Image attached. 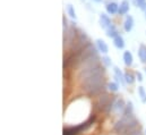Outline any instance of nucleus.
I'll return each instance as SVG.
<instances>
[{"mask_svg":"<svg viewBox=\"0 0 146 135\" xmlns=\"http://www.w3.org/2000/svg\"><path fill=\"white\" fill-rule=\"evenodd\" d=\"M145 135H146V130H145Z\"/></svg>","mask_w":146,"mask_h":135,"instance_id":"393cba45","label":"nucleus"},{"mask_svg":"<svg viewBox=\"0 0 146 135\" xmlns=\"http://www.w3.org/2000/svg\"><path fill=\"white\" fill-rule=\"evenodd\" d=\"M134 27V18L131 16H127L126 19H125V23H123V29L126 32H130Z\"/></svg>","mask_w":146,"mask_h":135,"instance_id":"1a4fd4ad","label":"nucleus"},{"mask_svg":"<svg viewBox=\"0 0 146 135\" xmlns=\"http://www.w3.org/2000/svg\"><path fill=\"white\" fill-rule=\"evenodd\" d=\"M67 13H68V15L72 18H76V13H75V9H74V7L72 5H68L67 6Z\"/></svg>","mask_w":146,"mask_h":135,"instance_id":"f3484780","label":"nucleus"},{"mask_svg":"<svg viewBox=\"0 0 146 135\" xmlns=\"http://www.w3.org/2000/svg\"><path fill=\"white\" fill-rule=\"evenodd\" d=\"M136 78L138 80V82H143V75L141 72H137L136 73Z\"/></svg>","mask_w":146,"mask_h":135,"instance_id":"6ab92c4d","label":"nucleus"},{"mask_svg":"<svg viewBox=\"0 0 146 135\" xmlns=\"http://www.w3.org/2000/svg\"><path fill=\"white\" fill-rule=\"evenodd\" d=\"M128 11H129V2H128L127 0H123V1L120 3V6H119L118 14L122 16V15H126Z\"/></svg>","mask_w":146,"mask_h":135,"instance_id":"9d476101","label":"nucleus"},{"mask_svg":"<svg viewBox=\"0 0 146 135\" xmlns=\"http://www.w3.org/2000/svg\"><path fill=\"white\" fill-rule=\"evenodd\" d=\"M95 1H96V2H101L102 0H95Z\"/></svg>","mask_w":146,"mask_h":135,"instance_id":"5701e85b","label":"nucleus"},{"mask_svg":"<svg viewBox=\"0 0 146 135\" xmlns=\"http://www.w3.org/2000/svg\"><path fill=\"white\" fill-rule=\"evenodd\" d=\"M125 80H126V83H127V84H134L137 78H136L131 73H126V74H125Z\"/></svg>","mask_w":146,"mask_h":135,"instance_id":"2eb2a0df","label":"nucleus"},{"mask_svg":"<svg viewBox=\"0 0 146 135\" xmlns=\"http://www.w3.org/2000/svg\"><path fill=\"white\" fill-rule=\"evenodd\" d=\"M107 31V35L109 36V37H112V39H114L115 36H118L119 34H118V31L115 30V27L113 26V25H111L108 30H106Z\"/></svg>","mask_w":146,"mask_h":135,"instance_id":"ddd939ff","label":"nucleus"},{"mask_svg":"<svg viewBox=\"0 0 146 135\" xmlns=\"http://www.w3.org/2000/svg\"><path fill=\"white\" fill-rule=\"evenodd\" d=\"M125 135H143V133H142L139 130H136V131H134V132H130V133L125 134Z\"/></svg>","mask_w":146,"mask_h":135,"instance_id":"aec40b11","label":"nucleus"},{"mask_svg":"<svg viewBox=\"0 0 146 135\" xmlns=\"http://www.w3.org/2000/svg\"><path fill=\"white\" fill-rule=\"evenodd\" d=\"M113 73H114V78L117 82H119L121 85L126 84V80H125V74L119 69L118 67L113 68Z\"/></svg>","mask_w":146,"mask_h":135,"instance_id":"39448f33","label":"nucleus"},{"mask_svg":"<svg viewBox=\"0 0 146 135\" xmlns=\"http://www.w3.org/2000/svg\"><path fill=\"white\" fill-rule=\"evenodd\" d=\"M138 119L134 115V106L133 102L128 101L126 104V109L122 112L120 119L114 124V131L115 133L120 135L128 134L130 132H134L136 130H139Z\"/></svg>","mask_w":146,"mask_h":135,"instance_id":"f03ea898","label":"nucleus"},{"mask_svg":"<svg viewBox=\"0 0 146 135\" xmlns=\"http://www.w3.org/2000/svg\"><path fill=\"white\" fill-rule=\"evenodd\" d=\"M100 25H101V27L104 29V30H108L110 26L112 25L111 19L109 18L108 15H106V14H101V15H100Z\"/></svg>","mask_w":146,"mask_h":135,"instance_id":"20e7f679","label":"nucleus"},{"mask_svg":"<svg viewBox=\"0 0 146 135\" xmlns=\"http://www.w3.org/2000/svg\"><path fill=\"white\" fill-rule=\"evenodd\" d=\"M144 72H145V73H146V67H145V68H144Z\"/></svg>","mask_w":146,"mask_h":135,"instance_id":"b1692460","label":"nucleus"},{"mask_svg":"<svg viewBox=\"0 0 146 135\" xmlns=\"http://www.w3.org/2000/svg\"><path fill=\"white\" fill-rule=\"evenodd\" d=\"M102 64L106 66V67H110L111 66V59H110L109 57H107V56H104V57H102Z\"/></svg>","mask_w":146,"mask_h":135,"instance_id":"a211bd4d","label":"nucleus"},{"mask_svg":"<svg viewBox=\"0 0 146 135\" xmlns=\"http://www.w3.org/2000/svg\"><path fill=\"white\" fill-rule=\"evenodd\" d=\"M113 44H114V47L117 49H123L125 48V40H123V37L120 36V35L115 36L113 39Z\"/></svg>","mask_w":146,"mask_h":135,"instance_id":"9b49d317","label":"nucleus"},{"mask_svg":"<svg viewBox=\"0 0 146 135\" xmlns=\"http://www.w3.org/2000/svg\"><path fill=\"white\" fill-rule=\"evenodd\" d=\"M126 104L127 103L123 101V99L117 98V99H114L113 101L111 102L110 107L108 108V111H111L113 114H120V115H122V112L126 109Z\"/></svg>","mask_w":146,"mask_h":135,"instance_id":"7ed1b4c3","label":"nucleus"},{"mask_svg":"<svg viewBox=\"0 0 146 135\" xmlns=\"http://www.w3.org/2000/svg\"><path fill=\"white\" fill-rule=\"evenodd\" d=\"M145 1L146 0H135V3H136V6H137V7H139V6H141L142 3H144Z\"/></svg>","mask_w":146,"mask_h":135,"instance_id":"4be33fe9","label":"nucleus"},{"mask_svg":"<svg viewBox=\"0 0 146 135\" xmlns=\"http://www.w3.org/2000/svg\"><path fill=\"white\" fill-rule=\"evenodd\" d=\"M104 68L99 64L80 68L79 78L84 89L91 94H98L104 88Z\"/></svg>","mask_w":146,"mask_h":135,"instance_id":"f257e3e1","label":"nucleus"},{"mask_svg":"<svg viewBox=\"0 0 146 135\" xmlns=\"http://www.w3.org/2000/svg\"><path fill=\"white\" fill-rule=\"evenodd\" d=\"M138 97L143 103H146V91L143 86H138Z\"/></svg>","mask_w":146,"mask_h":135,"instance_id":"4468645a","label":"nucleus"},{"mask_svg":"<svg viewBox=\"0 0 146 135\" xmlns=\"http://www.w3.org/2000/svg\"><path fill=\"white\" fill-rule=\"evenodd\" d=\"M138 57H139V60L146 64V45L144 44H141L139 45V49H138Z\"/></svg>","mask_w":146,"mask_h":135,"instance_id":"f8f14e48","label":"nucleus"},{"mask_svg":"<svg viewBox=\"0 0 146 135\" xmlns=\"http://www.w3.org/2000/svg\"><path fill=\"white\" fill-rule=\"evenodd\" d=\"M96 48H98V50H99L100 52H102V53H104V55L109 52L108 44H107L102 39H98V40H96Z\"/></svg>","mask_w":146,"mask_h":135,"instance_id":"423d86ee","label":"nucleus"},{"mask_svg":"<svg viewBox=\"0 0 146 135\" xmlns=\"http://www.w3.org/2000/svg\"><path fill=\"white\" fill-rule=\"evenodd\" d=\"M106 8H107L108 14H110V15H115L118 13V10H119V5L117 2H114V1H112V2H109L106 6Z\"/></svg>","mask_w":146,"mask_h":135,"instance_id":"0eeeda50","label":"nucleus"},{"mask_svg":"<svg viewBox=\"0 0 146 135\" xmlns=\"http://www.w3.org/2000/svg\"><path fill=\"white\" fill-rule=\"evenodd\" d=\"M139 8H141V9L144 11V14H145V17H146V1L144 2V3H142V5L139 6Z\"/></svg>","mask_w":146,"mask_h":135,"instance_id":"412c9836","label":"nucleus"},{"mask_svg":"<svg viewBox=\"0 0 146 135\" xmlns=\"http://www.w3.org/2000/svg\"><path fill=\"white\" fill-rule=\"evenodd\" d=\"M122 59H123V63L126 66L130 67L134 63V58H133V55L130 51H125L123 52V56H122Z\"/></svg>","mask_w":146,"mask_h":135,"instance_id":"6e6552de","label":"nucleus"},{"mask_svg":"<svg viewBox=\"0 0 146 135\" xmlns=\"http://www.w3.org/2000/svg\"><path fill=\"white\" fill-rule=\"evenodd\" d=\"M108 88H109V90L111 92H118V90H119V84L115 83V82H110L109 84H108Z\"/></svg>","mask_w":146,"mask_h":135,"instance_id":"dca6fc26","label":"nucleus"}]
</instances>
